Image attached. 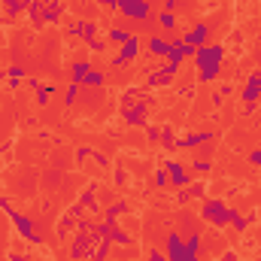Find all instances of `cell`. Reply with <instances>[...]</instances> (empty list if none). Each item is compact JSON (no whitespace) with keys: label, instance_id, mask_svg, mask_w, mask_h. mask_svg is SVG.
Segmentation results:
<instances>
[{"label":"cell","instance_id":"e0dca14e","mask_svg":"<svg viewBox=\"0 0 261 261\" xmlns=\"http://www.w3.org/2000/svg\"><path fill=\"white\" fill-rule=\"evenodd\" d=\"M107 85V70H94L91 67V73L82 79V88H103Z\"/></svg>","mask_w":261,"mask_h":261},{"label":"cell","instance_id":"5b68a950","mask_svg":"<svg viewBox=\"0 0 261 261\" xmlns=\"http://www.w3.org/2000/svg\"><path fill=\"white\" fill-rule=\"evenodd\" d=\"M140 52H143V40H140V37L134 34L128 43H122V46H119V52H116V58L110 61V67H113V70H119V67L134 64V61L140 58Z\"/></svg>","mask_w":261,"mask_h":261},{"label":"cell","instance_id":"4fadbf2b","mask_svg":"<svg viewBox=\"0 0 261 261\" xmlns=\"http://www.w3.org/2000/svg\"><path fill=\"white\" fill-rule=\"evenodd\" d=\"M146 49H149V55L164 58V55H167V49H170V37H167V34H152V37L146 40Z\"/></svg>","mask_w":261,"mask_h":261},{"label":"cell","instance_id":"d4e9b609","mask_svg":"<svg viewBox=\"0 0 261 261\" xmlns=\"http://www.w3.org/2000/svg\"><path fill=\"white\" fill-rule=\"evenodd\" d=\"M176 140H179V137H176V130H173V128H161L158 143H161L164 149H176Z\"/></svg>","mask_w":261,"mask_h":261},{"label":"cell","instance_id":"836d02e7","mask_svg":"<svg viewBox=\"0 0 261 261\" xmlns=\"http://www.w3.org/2000/svg\"><path fill=\"white\" fill-rule=\"evenodd\" d=\"M9 261H28L24 252H9Z\"/></svg>","mask_w":261,"mask_h":261},{"label":"cell","instance_id":"52a82bcc","mask_svg":"<svg viewBox=\"0 0 261 261\" xmlns=\"http://www.w3.org/2000/svg\"><path fill=\"white\" fill-rule=\"evenodd\" d=\"M164 170H167V179H170V186L173 189H189L192 186V170L186 167V164H179V161H173V158H167L164 161Z\"/></svg>","mask_w":261,"mask_h":261},{"label":"cell","instance_id":"ffe728a7","mask_svg":"<svg viewBox=\"0 0 261 261\" xmlns=\"http://www.w3.org/2000/svg\"><path fill=\"white\" fill-rule=\"evenodd\" d=\"M73 34H76V37H82V40L88 43L91 37H97V21H88V18H85V21H79V24L73 28Z\"/></svg>","mask_w":261,"mask_h":261},{"label":"cell","instance_id":"4316f807","mask_svg":"<svg viewBox=\"0 0 261 261\" xmlns=\"http://www.w3.org/2000/svg\"><path fill=\"white\" fill-rule=\"evenodd\" d=\"M210 170H213V161H210V158H200V155H197L195 161H192V176H200V173H210Z\"/></svg>","mask_w":261,"mask_h":261},{"label":"cell","instance_id":"44dd1931","mask_svg":"<svg viewBox=\"0 0 261 261\" xmlns=\"http://www.w3.org/2000/svg\"><path fill=\"white\" fill-rule=\"evenodd\" d=\"M158 28H161L164 34H173V28H176V12L161 9V12H158Z\"/></svg>","mask_w":261,"mask_h":261},{"label":"cell","instance_id":"6da1fadb","mask_svg":"<svg viewBox=\"0 0 261 261\" xmlns=\"http://www.w3.org/2000/svg\"><path fill=\"white\" fill-rule=\"evenodd\" d=\"M222 61H225V46L222 43H206L195 52V70L200 82H213L222 76Z\"/></svg>","mask_w":261,"mask_h":261},{"label":"cell","instance_id":"5bb4252c","mask_svg":"<svg viewBox=\"0 0 261 261\" xmlns=\"http://www.w3.org/2000/svg\"><path fill=\"white\" fill-rule=\"evenodd\" d=\"M240 97H243V103H246V107H249V103H255V100L261 97V82H258V73H249V79H246V85H243Z\"/></svg>","mask_w":261,"mask_h":261},{"label":"cell","instance_id":"4dcf8cb0","mask_svg":"<svg viewBox=\"0 0 261 261\" xmlns=\"http://www.w3.org/2000/svg\"><path fill=\"white\" fill-rule=\"evenodd\" d=\"M128 182V173H125V167H116V186H125Z\"/></svg>","mask_w":261,"mask_h":261},{"label":"cell","instance_id":"d590c367","mask_svg":"<svg viewBox=\"0 0 261 261\" xmlns=\"http://www.w3.org/2000/svg\"><path fill=\"white\" fill-rule=\"evenodd\" d=\"M161 3H164V9H170V12H173V9H176V3H179V0H161Z\"/></svg>","mask_w":261,"mask_h":261},{"label":"cell","instance_id":"74e56055","mask_svg":"<svg viewBox=\"0 0 261 261\" xmlns=\"http://www.w3.org/2000/svg\"><path fill=\"white\" fill-rule=\"evenodd\" d=\"M146 3H149V6H155V3H161V0H146Z\"/></svg>","mask_w":261,"mask_h":261},{"label":"cell","instance_id":"8d00e7d4","mask_svg":"<svg viewBox=\"0 0 261 261\" xmlns=\"http://www.w3.org/2000/svg\"><path fill=\"white\" fill-rule=\"evenodd\" d=\"M3 79H6V70H0V82H3Z\"/></svg>","mask_w":261,"mask_h":261},{"label":"cell","instance_id":"7c38bea8","mask_svg":"<svg viewBox=\"0 0 261 261\" xmlns=\"http://www.w3.org/2000/svg\"><path fill=\"white\" fill-rule=\"evenodd\" d=\"M213 130H195V134H189V137H179L176 140V149H197V146H203V143H213Z\"/></svg>","mask_w":261,"mask_h":261},{"label":"cell","instance_id":"2e32d148","mask_svg":"<svg viewBox=\"0 0 261 261\" xmlns=\"http://www.w3.org/2000/svg\"><path fill=\"white\" fill-rule=\"evenodd\" d=\"M91 73V61L88 58H76L73 67H70V82H76V85H82V79Z\"/></svg>","mask_w":261,"mask_h":261},{"label":"cell","instance_id":"9a60e30c","mask_svg":"<svg viewBox=\"0 0 261 261\" xmlns=\"http://www.w3.org/2000/svg\"><path fill=\"white\" fill-rule=\"evenodd\" d=\"M61 15H64V3H61V0H49V3H43V21H46V24H58Z\"/></svg>","mask_w":261,"mask_h":261},{"label":"cell","instance_id":"e575fe53","mask_svg":"<svg viewBox=\"0 0 261 261\" xmlns=\"http://www.w3.org/2000/svg\"><path fill=\"white\" fill-rule=\"evenodd\" d=\"M100 6H107V9H119V0H100Z\"/></svg>","mask_w":261,"mask_h":261},{"label":"cell","instance_id":"d6986e66","mask_svg":"<svg viewBox=\"0 0 261 261\" xmlns=\"http://www.w3.org/2000/svg\"><path fill=\"white\" fill-rule=\"evenodd\" d=\"M130 206L128 200H116V203H110L107 206V213H103V222H119V216H125Z\"/></svg>","mask_w":261,"mask_h":261},{"label":"cell","instance_id":"9c48e42d","mask_svg":"<svg viewBox=\"0 0 261 261\" xmlns=\"http://www.w3.org/2000/svg\"><path fill=\"white\" fill-rule=\"evenodd\" d=\"M146 113H149V100H140L134 107H125V122L130 128H146Z\"/></svg>","mask_w":261,"mask_h":261},{"label":"cell","instance_id":"8fae6325","mask_svg":"<svg viewBox=\"0 0 261 261\" xmlns=\"http://www.w3.org/2000/svg\"><path fill=\"white\" fill-rule=\"evenodd\" d=\"M173 76H176V67H173V64L158 67V70H152V73H149V88H164V85H170V82H173Z\"/></svg>","mask_w":261,"mask_h":261},{"label":"cell","instance_id":"f546056e","mask_svg":"<svg viewBox=\"0 0 261 261\" xmlns=\"http://www.w3.org/2000/svg\"><path fill=\"white\" fill-rule=\"evenodd\" d=\"M103 49H107V43H103L100 37H91V40H88V52H103Z\"/></svg>","mask_w":261,"mask_h":261},{"label":"cell","instance_id":"7a4b0ae2","mask_svg":"<svg viewBox=\"0 0 261 261\" xmlns=\"http://www.w3.org/2000/svg\"><path fill=\"white\" fill-rule=\"evenodd\" d=\"M0 210L9 216V222L15 225V231H18L28 243H40V240H43V237H40V231H37V225H34V219H31V216H24V213H18V210H12L6 197H0Z\"/></svg>","mask_w":261,"mask_h":261},{"label":"cell","instance_id":"484cf974","mask_svg":"<svg viewBox=\"0 0 261 261\" xmlns=\"http://www.w3.org/2000/svg\"><path fill=\"white\" fill-rule=\"evenodd\" d=\"M21 79H24V67H21V64H12L9 70H6V82H9L12 88H15Z\"/></svg>","mask_w":261,"mask_h":261},{"label":"cell","instance_id":"1f68e13d","mask_svg":"<svg viewBox=\"0 0 261 261\" xmlns=\"http://www.w3.org/2000/svg\"><path fill=\"white\" fill-rule=\"evenodd\" d=\"M249 164L261 167V149H252V152H249Z\"/></svg>","mask_w":261,"mask_h":261},{"label":"cell","instance_id":"d6a6232c","mask_svg":"<svg viewBox=\"0 0 261 261\" xmlns=\"http://www.w3.org/2000/svg\"><path fill=\"white\" fill-rule=\"evenodd\" d=\"M149 261H167V252H158V249H152V252H149Z\"/></svg>","mask_w":261,"mask_h":261},{"label":"cell","instance_id":"f35d334b","mask_svg":"<svg viewBox=\"0 0 261 261\" xmlns=\"http://www.w3.org/2000/svg\"><path fill=\"white\" fill-rule=\"evenodd\" d=\"M40 3H49V0H40Z\"/></svg>","mask_w":261,"mask_h":261},{"label":"cell","instance_id":"30bf717a","mask_svg":"<svg viewBox=\"0 0 261 261\" xmlns=\"http://www.w3.org/2000/svg\"><path fill=\"white\" fill-rule=\"evenodd\" d=\"M179 40H182L186 46H192V49L206 46V40H210V24H195L189 34H179Z\"/></svg>","mask_w":261,"mask_h":261},{"label":"cell","instance_id":"83f0119b","mask_svg":"<svg viewBox=\"0 0 261 261\" xmlns=\"http://www.w3.org/2000/svg\"><path fill=\"white\" fill-rule=\"evenodd\" d=\"M186 192H189V197H195V200H203V195H206V182H203V179H192V186H189Z\"/></svg>","mask_w":261,"mask_h":261},{"label":"cell","instance_id":"3957f363","mask_svg":"<svg viewBox=\"0 0 261 261\" xmlns=\"http://www.w3.org/2000/svg\"><path fill=\"white\" fill-rule=\"evenodd\" d=\"M234 216H237V210L228 206L225 200H203V206H200V219L213 228H225Z\"/></svg>","mask_w":261,"mask_h":261},{"label":"cell","instance_id":"ab89813d","mask_svg":"<svg viewBox=\"0 0 261 261\" xmlns=\"http://www.w3.org/2000/svg\"><path fill=\"white\" fill-rule=\"evenodd\" d=\"M258 82H261V73H258Z\"/></svg>","mask_w":261,"mask_h":261},{"label":"cell","instance_id":"7402d4cb","mask_svg":"<svg viewBox=\"0 0 261 261\" xmlns=\"http://www.w3.org/2000/svg\"><path fill=\"white\" fill-rule=\"evenodd\" d=\"M55 91H58L55 82H52V85H40V88H37V107H49V100H52Z\"/></svg>","mask_w":261,"mask_h":261},{"label":"cell","instance_id":"cb8c5ba5","mask_svg":"<svg viewBox=\"0 0 261 261\" xmlns=\"http://www.w3.org/2000/svg\"><path fill=\"white\" fill-rule=\"evenodd\" d=\"M79 94H82V85H76V82H70L64 91V107L70 110V107H76V100H79Z\"/></svg>","mask_w":261,"mask_h":261},{"label":"cell","instance_id":"ac0fdd59","mask_svg":"<svg viewBox=\"0 0 261 261\" xmlns=\"http://www.w3.org/2000/svg\"><path fill=\"white\" fill-rule=\"evenodd\" d=\"M31 3L34 0H3V12L12 18V15H21V12H28L31 9Z\"/></svg>","mask_w":261,"mask_h":261},{"label":"cell","instance_id":"277c9868","mask_svg":"<svg viewBox=\"0 0 261 261\" xmlns=\"http://www.w3.org/2000/svg\"><path fill=\"white\" fill-rule=\"evenodd\" d=\"M164 243H167V261H200V255L186 246V237L176 231H170Z\"/></svg>","mask_w":261,"mask_h":261},{"label":"cell","instance_id":"f1b7e54d","mask_svg":"<svg viewBox=\"0 0 261 261\" xmlns=\"http://www.w3.org/2000/svg\"><path fill=\"white\" fill-rule=\"evenodd\" d=\"M152 182H155V189H167V186H170V179H167V170H164V167H161V170H155Z\"/></svg>","mask_w":261,"mask_h":261},{"label":"cell","instance_id":"ba28073f","mask_svg":"<svg viewBox=\"0 0 261 261\" xmlns=\"http://www.w3.org/2000/svg\"><path fill=\"white\" fill-rule=\"evenodd\" d=\"M195 52H197V49L186 46L179 37H170V49H167V55H164V58H167V64H173L176 70H179V64H182L186 58H195Z\"/></svg>","mask_w":261,"mask_h":261},{"label":"cell","instance_id":"603a6c76","mask_svg":"<svg viewBox=\"0 0 261 261\" xmlns=\"http://www.w3.org/2000/svg\"><path fill=\"white\" fill-rule=\"evenodd\" d=\"M130 37H134V34H130V31H125V28H113V31L107 34V43H116V46H122V43H128Z\"/></svg>","mask_w":261,"mask_h":261},{"label":"cell","instance_id":"8992f818","mask_svg":"<svg viewBox=\"0 0 261 261\" xmlns=\"http://www.w3.org/2000/svg\"><path fill=\"white\" fill-rule=\"evenodd\" d=\"M119 12L130 21H152V6L146 0H119Z\"/></svg>","mask_w":261,"mask_h":261}]
</instances>
